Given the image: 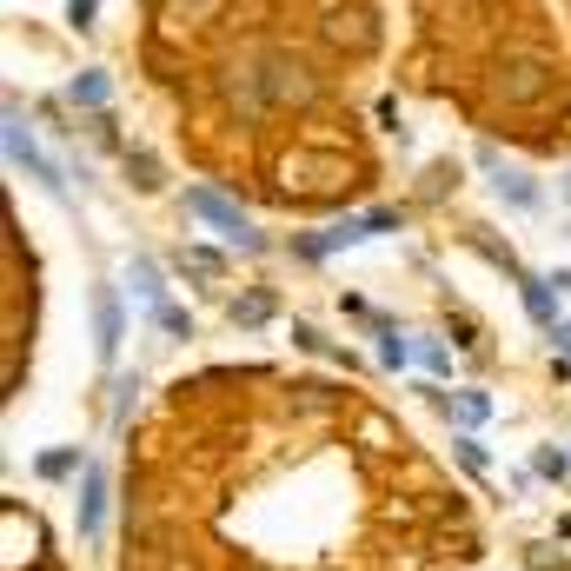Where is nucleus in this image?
Masks as SVG:
<instances>
[{
	"label": "nucleus",
	"instance_id": "obj_1",
	"mask_svg": "<svg viewBox=\"0 0 571 571\" xmlns=\"http://www.w3.org/2000/svg\"><path fill=\"white\" fill-rule=\"evenodd\" d=\"M193 213H206V220L220 226V233H233V240H240L246 253H259V240H253V233H246V220H240V206H226L220 193H193Z\"/></svg>",
	"mask_w": 571,
	"mask_h": 571
},
{
	"label": "nucleus",
	"instance_id": "obj_2",
	"mask_svg": "<svg viewBox=\"0 0 571 571\" xmlns=\"http://www.w3.org/2000/svg\"><path fill=\"white\" fill-rule=\"evenodd\" d=\"M100 518H107V479L87 465V498H80V531H87V539L100 531Z\"/></svg>",
	"mask_w": 571,
	"mask_h": 571
},
{
	"label": "nucleus",
	"instance_id": "obj_3",
	"mask_svg": "<svg viewBox=\"0 0 571 571\" xmlns=\"http://www.w3.org/2000/svg\"><path fill=\"white\" fill-rule=\"evenodd\" d=\"M93 312H100V352L113 359V346H120V299L100 286V293H93Z\"/></svg>",
	"mask_w": 571,
	"mask_h": 571
},
{
	"label": "nucleus",
	"instance_id": "obj_4",
	"mask_svg": "<svg viewBox=\"0 0 571 571\" xmlns=\"http://www.w3.org/2000/svg\"><path fill=\"white\" fill-rule=\"evenodd\" d=\"M74 100H87V107H100V100H107V80H100V74L74 80Z\"/></svg>",
	"mask_w": 571,
	"mask_h": 571
},
{
	"label": "nucleus",
	"instance_id": "obj_5",
	"mask_svg": "<svg viewBox=\"0 0 571 571\" xmlns=\"http://www.w3.org/2000/svg\"><path fill=\"white\" fill-rule=\"evenodd\" d=\"M485 412H492V406H485V392H459V418H465V426H479Z\"/></svg>",
	"mask_w": 571,
	"mask_h": 571
},
{
	"label": "nucleus",
	"instance_id": "obj_6",
	"mask_svg": "<svg viewBox=\"0 0 571 571\" xmlns=\"http://www.w3.org/2000/svg\"><path fill=\"white\" fill-rule=\"evenodd\" d=\"M525 306H531V312H539V319H551V293H545V286H539V279H525Z\"/></svg>",
	"mask_w": 571,
	"mask_h": 571
},
{
	"label": "nucleus",
	"instance_id": "obj_7",
	"mask_svg": "<svg viewBox=\"0 0 571 571\" xmlns=\"http://www.w3.org/2000/svg\"><path fill=\"white\" fill-rule=\"evenodd\" d=\"M74 465H80L74 452H47V459H40V472H47V479H60V472H74Z\"/></svg>",
	"mask_w": 571,
	"mask_h": 571
},
{
	"label": "nucleus",
	"instance_id": "obj_8",
	"mask_svg": "<svg viewBox=\"0 0 571 571\" xmlns=\"http://www.w3.org/2000/svg\"><path fill=\"white\" fill-rule=\"evenodd\" d=\"M233 319H246V326H259V319H266V299H240V306H233Z\"/></svg>",
	"mask_w": 571,
	"mask_h": 571
},
{
	"label": "nucleus",
	"instance_id": "obj_9",
	"mask_svg": "<svg viewBox=\"0 0 571 571\" xmlns=\"http://www.w3.org/2000/svg\"><path fill=\"white\" fill-rule=\"evenodd\" d=\"M558 346H565V352H571V326H558Z\"/></svg>",
	"mask_w": 571,
	"mask_h": 571
}]
</instances>
